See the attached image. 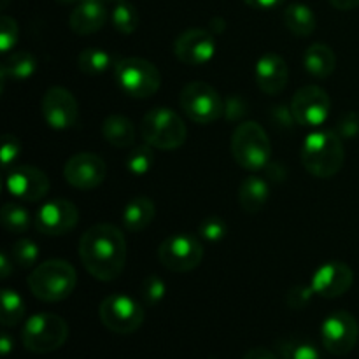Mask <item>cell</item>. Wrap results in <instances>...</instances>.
I'll return each instance as SVG.
<instances>
[{
  "mask_svg": "<svg viewBox=\"0 0 359 359\" xmlns=\"http://www.w3.org/2000/svg\"><path fill=\"white\" fill-rule=\"evenodd\" d=\"M79 258L95 279L102 283L118 279L126 263L125 235L114 224H93L81 237Z\"/></svg>",
  "mask_w": 359,
  "mask_h": 359,
  "instance_id": "obj_1",
  "label": "cell"
},
{
  "mask_svg": "<svg viewBox=\"0 0 359 359\" xmlns=\"http://www.w3.org/2000/svg\"><path fill=\"white\" fill-rule=\"evenodd\" d=\"M346 161L342 137L333 130H316L302 144V165L311 175L330 179L339 174Z\"/></svg>",
  "mask_w": 359,
  "mask_h": 359,
  "instance_id": "obj_2",
  "label": "cell"
},
{
  "mask_svg": "<svg viewBox=\"0 0 359 359\" xmlns=\"http://www.w3.org/2000/svg\"><path fill=\"white\" fill-rule=\"evenodd\" d=\"M27 284L37 300L53 304L65 300L74 293L77 273L65 259H48L32 270Z\"/></svg>",
  "mask_w": 359,
  "mask_h": 359,
  "instance_id": "obj_3",
  "label": "cell"
},
{
  "mask_svg": "<svg viewBox=\"0 0 359 359\" xmlns=\"http://www.w3.org/2000/svg\"><path fill=\"white\" fill-rule=\"evenodd\" d=\"M231 154L244 170H263L272 156V144L265 128L256 121L241 123L231 135Z\"/></svg>",
  "mask_w": 359,
  "mask_h": 359,
  "instance_id": "obj_4",
  "label": "cell"
},
{
  "mask_svg": "<svg viewBox=\"0 0 359 359\" xmlns=\"http://www.w3.org/2000/svg\"><path fill=\"white\" fill-rule=\"evenodd\" d=\"M140 135L146 144L160 151L179 149L186 142L188 130L175 111L156 107L146 112L140 123Z\"/></svg>",
  "mask_w": 359,
  "mask_h": 359,
  "instance_id": "obj_5",
  "label": "cell"
},
{
  "mask_svg": "<svg viewBox=\"0 0 359 359\" xmlns=\"http://www.w3.org/2000/svg\"><path fill=\"white\" fill-rule=\"evenodd\" d=\"M21 339H23V346L30 353H53V351H58L69 339V325L60 316L42 312L27 319Z\"/></svg>",
  "mask_w": 359,
  "mask_h": 359,
  "instance_id": "obj_6",
  "label": "cell"
},
{
  "mask_svg": "<svg viewBox=\"0 0 359 359\" xmlns=\"http://www.w3.org/2000/svg\"><path fill=\"white\" fill-rule=\"evenodd\" d=\"M114 76L119 88L132 98H149L161 86V74L154 63L144 58H123L116 63Z\"/></svg>",
  "mask_w": 359,
  "mask_h": 359,
  "instance_id": "obj_7",
  "label": "cell"
},
{
  "mask_svg": "<svg viewBox=\"0 0 359 359\" xmlns=\"http://www.w3.org/2000/svg\"><path fill=\"white\" fill-rule=\"evenodd\" d=\"M182 112L198 125H210L223 118L226 107L216 88L203 81H191L186 84L179 97Z\"/></svg>",
  "mask_w": 359,
  "mask_h": 359,
  "instance_id": "obj_8",
  "label": "cell"
},
{
  "mask_svg": "<svg viewBox=\"0 0 359 359\" xmlns=\"http://www.w3.org/2000/svg\"><path fill=\"white\" fill-rule=\"evenodd\" d=\"M158 259L170 272H191L202 263L203 245L191 233H175L165 238L158 248Z\"/></svg>",
  "mask_w": 359,
  "mask_h": 359,
  "instance_id": "obj_9",
  "label": "cell"
},
{
  "mask_svg": "<svg viewBox=\"0 0 359 359\" xmlns=\"http://www.w3.org/2000/svg\"><path fill=\"white\" fill-rule=\"evenodd\" d=\"M102 325L118 335H130L144 323L142 305L126 294H111L98 309Z\"/></svg>",
  "mask_w": 359,
  "mask_h": 359,
  "instance_id": "obj_10",
  "label": "cell"
},
{
  "mask_svg": "<svg viewBox=\"0 0 359 359\" xmlns=\"http://www.w3.org/2000/svg\"><path fill=\"white\" fill-rule=\"evenodd\" d=\"M321 340L325 349L335 356H347L359 340V325L351 312L337 311L321 325Z\"/></svg>",
  "mask_w": 359,
  "mask_h": 359,
  "instance_id": "obj_11",
  "label": "cell"
},
{
  "mask_svg": "<svg viewBox=\"0 0 359 359\" xmlns=\"http://www.w3.org/2000/svg\"><path fill=\"white\" fill-rule=\"evenodd\" d=\"M291 116L302 126L318 128L328 119L332 102L323 88L307 84L291 98Z\"/></svg>",
  "mask_w": 359,
  "mask_h": 359,
  "instance_id": "obj_12",
  "label": "cell"
},
{
  "mask_svg": "<svg viewBox=\"0 0 359 359\" xmlns=\"http://www.w3.org/2000/svg\"><path fill=\"white\" fill-rule=\"evenodd\" d=\"M174 53L184 65H205L216 55V39L203 28H189L175 39Z\"/></svg>",
  "mask_w": 359,
  "mask_h": 359,
  "instance_id": "obj_13",
  "label": "cell"
},
{
  "mask_svg": "<svg viewBox=\"0 0 359 359\" xmlns=\"http://www.w3.org/2000/svg\"><path fill=\"white\" fill-rule=\"evenodd\" d=\"M67 182L77 189H95L104 182L107 175V165L104 158L95 153H77L65 163L63 168Z\"/></svg>",
  "mask_w": 359,
  "mask_h": 359,
  "instance_id": "obj_14",
  "label": "cell"
},
{
  "mask_svg": "<svg viewBox=\"0 0 359 359\" xmlns=\"http://www.w3.org/2000/svg\"><path fill=\"white\" fill-rule=\"evenodd\" d=\"M6 188L14 198L23 202H39L49 191V177L41 168L32 165H20L7 172Z\"/></svg>",
  "mask_w": 359,
  "mask_h": 359,
  "instance_id": "obj_15",
  "label": "cell"
},
{
  "mask_svg": "<svg viewBox=\"0 0 359 359\" xmlns=\"http://www.w3.org/2000/svg\"><path fill=\"white\" fill-rule=\"evenodd\" d=\"M79 221V210L69 200H51L37 210L35 226L48 237H60L74 230Z\"/></svg>",
  "mask_w": 359,
  "mask_h": 359,
  "instance_id": "obj_16",
  "label": "cell"
},
{
  "mask_svg": "<svg viewBox=\"0 0 359 359\" xmlns=\"http://www.w3.org/2000/svg\"><path fill=\"white\" fill-rule=\"evenodd\" d=\"M42 116L46 123L55 130L72 128L79 118V105L76 97L65 88H49L42 97Z\"/></svg>",
  "mask_w": 359,
  "mask_h": 359,
  "instance_id": "obj_17",
  "label": "cell"
},
{
  "mask_svg": "<svg viewBox=\"0 0 359 359\" xmlns=\"http://www.w3.org/2000/svg\"><path fill=\"white\" fill-rule=\"evenodd\" d=\"M354 283V272L349 265L342 262H328L319 266L311 280L314 294L333 300L351 290Z\"/></svg>",
  "mask_w": 359,
  "mask_h": 359,
  "instance_id": "obj_18",
  "label": "cell"
},
{
  "mask_svg": "<svg viewBox=\"0 0 359 359\" xmlns=\"http://www.w3.org/2000/svg\"><path fill=\"white\" fill-rule=\"evenodd\" d=\"M290 69L286 60L277 53H265L256 62L255 79L259 90L266 95H277L286 88Z\"/></svg>",
  "mask_w": 359,
  "mask_h": 359,
  "instance_id": "obj_19",
  "label": "cell"
},
{
  "mask_svg": "<svg viewBox=\"0 0 359 359\" xmlns=\"http://www.w3.org/2000/svg\"><path fill=\"white\" fill-rule=\"evenodd\" d=\"M107 18L109 14L104 6V0H84V2L77 4L70 13L69 27L77 35H91L104 28Z\"/></svg>",
  "mask_w": 359,
  "mask_h": 359,
  "instance_id": "obj_20",
  "label": "cell"
},
{
  "mask_svg": "<svg viewBox=\"0 0 359 359\" xmlns=\"http://www.w3.org/2000/svg\"><path fill=\"white\" fill-rule=\"evenodd\" d=\"M237 198L242 210H245L248 214L262 212L270 198L269 182L263 177H258V175L245 177L238 186Z\"/></svg>",
  "mask_w": 359,
  "mask_h": 359,
  "instance_id": "obj_21",
  "label": "cell"
},
{
  "mask_svg": "<svg viewBox=\"0 0 359 359\" xmlns=\"http://www.w3.org/2000/svg\"><path fill=\"white\" fill-rule=\"evenodd\" d=\"M156 216V205L147 196H135L123 209V226L132 233L142 231L149 226Z\"/></svg>",
  "mask_w": 359,
  "mask_h": 359,
  "instance_id": "obj_22",
  "label": "cell"
},
{
  "mask_svg": "<svg viewBox=\"0 0 359 359\" xmlns=\"http://www.w3.org/2000/svg\"><path fill=\"white\" fill-rule=\"evenodd\" d=\"M304 67L316 79H326L335 72L337 56L330 46L316 42L309 46L304 55Z\"/></svg>",
  "mask_w": 359,
  "mask_h": 359,
  "instance_id": "obj_23",
  "label": "cell"
},
{
  "mask_svg": "<svg viewBox=\"0 0 359 359\" xmlns=\"http://www.w3.org/2000/svg\"><path fill=\"white\" fill-rule=\"evenodd\" d=\"M102 135L111 146L126 149V147H132L133 142H135V125L126 116H109L102 123Z\"/></svg>",
  "mask_w": 359,
  "mask_h": 359,
  "instance_id": "obj_24",
  "label": "cell"
},
{
  "mask_svg": "<svg viewBox=\"0 0 359 359\" xmlns=\"http://www.w3.org/2000/svg\"><path fill=\"white\" fill-rule=\"evenodd\" d=\"M283 18L287 30L297 37H309L314 34L316 27H318V18H316L314 11L302 2L290 4L284 9Z\"/></svg>",
  "mask_w": 359,
  "mask_h": 359,
  "instance_id": "obj_25",
  "label": "cell"
},
{
  "mask_svg": "<svg viewBox=\"0 0 359 359\" xmlns=\"http://www.w3.org/2000/svg\"><path fill=\"white\" fill-rule=\"evenodd\" d=\"M35 69H37L35 56L28 51H18L4 60L2 67H0V76L2 79L27 81L34 76Z\"/></svg>",
  "mask_w": 359,
  "mask_h": 359,
  "instance_id": "obj_26",
  "label": "cell"
},
{
  "mask_svg": "<svg viewBox=\"0 0 359 359\" xmlns=\"http://www.w3.org/2000/svg\"><path fill=\"white\" fill-rule=\"evenodd\" d=\"M77 65H79L81 72L88 74V76H100L112 67V56L104 49L88 48L81 51Z\"/></svg>",
  "mask_w": 359,
  "mask_h": 359,
  "instance_id": "obj_27",
  "label": "cell"
},
{
  "mask_svg": "<svg viewBox=\"0 0 359 359\" xmlns=\"http://www.w3.org/2000/svg\"><path fill=\"white\" fill-rule=\"evenodd\" d=\"M111 21H112V27L123 35H130L139 28L140 25V16H139V11L133 4L126 2H116V7L112 9L111 14Z\"/></svg>",
  "mask_w": 359,
  "mask_h": 359,
  "instance_id": "obj_28",
  "label": "cell"
},
{
  "mask_svg": "<svg viewBox=\"0 0 359 359\" xmlns=\"http://www.w3.org/2000/svg\"><path fill=\"white\" fill-rule=\"evenodd\" d=\"M25 302L21 298L20 293H16L14 290H2V316H0V321L6 328H13V326L20 325L21 319L25 318Z\"/></svg>",
  "mask_w": 359,
  "mask_h": 359,
  "instance_id": "obj_29",
  "label": "cell"
},
{
  "mask_svg": "<svg viewBox=\"0 0 359 359\" xmlns=\"http://www.w3.org/2000/svg\"><path fill=\"white\" fill-rule=\"evenodd\" d=\"M0 217H2V226L9 233H25L32 223L30 212L18 203H6Z\"/></svg>",
  "mask_w": 359,
  "mask_h": 359,
  "instance_id": "obj_30",
  "label": "cell"
},
{
  "mask_svg": "<svg viewBox=\"0 0 359 359\" xmlns=\"http://www.w3.org/2000/svg\"><path fill=\"white\" fill-rule=\"evenodd\" d=\"M11 258L20 269H32L39 262V245L32 238H18L11 248Z\"/></svg>",
  "mask_w": 359,
  "mask_h": 359,
  "instance_id": "obj_31",
  "label": "cell"
},
{
  "mask_svg": "<svg viewBox=\"0 0 359 359\" xmlns=\"http://www.w3.org/2000/svg\"><path fill=\"white\" fill-rule=\"evenodd\" d=\"M140 302L147 307H156L163 302L165 294H167V284L160 276H147L146 279L140 283Z\"/></svg>",
  "mask_w": 359,
  "mask_h": 359,
  "instance_id": "obj_32",
  "label": "cell"
},
{
  "mask_svg": "<svg viewBox=\"0 0 359 359\" xmlns=\"http://www.w3.org/2000/svg\"><path fill=\"white\" fill-rule=\"evenodd\" d=\"M153 149L154 147H151L149 144H144V146H139L133 151H130L125 161L130 174L144 175L151 170V167H153L154 163Z\"/></svg>",
  "mask_w": 359,
  "mask_h": 359,
  "instance_id": "obj_33",
  "label": "cell"
},
{
  "mask_svg": "<svg viewBox=\"0 0 359 359\" xmlns=\"http://www.w3.org/2000/svg\"><path fill=\"white\" fill-rule=\"evenodd\" d=\"M280 358L283 359H321L318 347L304 340H286L280 344Z\"/></svg>",
  "mask_w": 359,
  "mask_h": 359,
  "instance_id": "obj_34",
  "label": "cell"
},
{
  "mask_svg": "<svg viewBox=\"0 0 359 359\" xmlns=\"http://www.w3.org/2000/svg\"><path fill=\"white\" fill-rule=\"evenodd\" d=\"M226 223L224 219L217 216H210L207 219H203L198 226V235L203 241L209 242H219L226 237Z\"/></svg>",
  "mask_w": 359,
  "mask_h": 359,
  "instance_id": "obj_35",
  "label": "cell"
},
{
  "mask_svg": "<svg viewBox=\"0 0 359 359\" xmlns=\"http://www.w3.org/2000/svg\"><path fill=\"white\" fill-rule=\"evenodd\" d=\"M18 42V23L14 18L2 16L0 18V51L2 55H9L11 49Z\"/></svg>",
  "mask_w": 359,
  "mask_h": 359,
  "instance_id": "obj_36",
  "label": "cell"
},
{
  "mask_svg": "<svg viewBox=\"0 0 359 359\" xmlns=\"http://www.w3.org/2000/svg\"><path fill=\"white\" fill-rule=\"evenodd\" d=\"M20 151H21V146H20V140H18L16 137L9 135V133L4 135L2 151H0L4 170H9V168L13 167V163L18 160V156H20Z\"/></svg>",
  "mask_w": 359,
  "mask_h": 359,
  "instance_id": "obj_37",
  "label": "cell"
},
{
  "mask_svg": "<svg viewBox=\"0 0 359 359\" xmlns=\"http://www.w3.org/2000/svg\"><path fill=\"white\" fill-rule=\"evenodd\" d=\"M342 139H354L359 135V114L358 112H347L339 123V128H337Z\"/></svg>",
  "mask_w": 359,
  "mask_h": 359,
  "instance_id": "obj_38",
  "label": "cell"
},
{
  "mask_svg": "<svg viewBox=\"0 0 359 359\" xmlns=\"http://www.w3.org/2000/svg\"><path fill=\"white\" fill-rule=\"evenodd\" d=\"M312 297H314V291L311 286H297L287 294V304L294 309H304L305 305L311 304Z\"/></svg>",
  "mask_w": 359,
  "mask_h": 359,
  "instance_id": "obj_39",
  "label": "cell"
},
{
  "mask_svg": "<svg viewBox=\"0 0 359 359\" xmlns=\"http://www.w3.org/2000/svg\"><path fill=\"white\" fill-rule=\"evenodd\" d=\"M245 6L252 7L256 11H272L277 9L280 4H284L286 0H244Z\"/></svg>",
  "mask_w": 359,
  "mask_h": 359,
  "instance_id": "obj_40",
  "label": "cell"
},
{
  "mask_svg": "<svg viewBox=\"0 0 359 359\" xmlns=\"http://www.w3.org/2000/svg\"><path fill=\"white\" fill-rule=\"evenodd\" d=\"M13 269H14L13 258L7 255V251H2V255H0V276H2V279H9Z\"/></svg>",
  "mask_w": 359,
  "mask_h": 359,
  "instance_id": "obj_41",
  "label": "cell"
},
{
  "mask_svg": "<svg viewBox=\"0 0 359 359\" xmlns=\"http://www.w3.org/2000/svg\"><path fill=\"white\" fill-rule=\"evenodd\" d=\"M244 359H279V358H277L270 349H265V347H256V349L248 351Z\"/></svg>",
  "mask_w": 359,
  "mask_h": 359,
  "instance_id": "obj_42",
  "label": "cell"
},
{
  "mask_svg": "<svg viewBox=\"0 0 359 359\" xmlns=\"http://www.w3.org/2000/svg\"><path fill=\"white\" fill-rule=\"evenodd\" d=\"M330 4L339 11H353L359 7V0H330Z\"/></svg>",
  "mask_w": 359,
  "mask_h": 359,
  "instance_id": "obj_43",
  "label": "cell"
},
{
  "mask_svg": "<svg viewBox=\"0 0 359 359\" xmlns=\"http://www.w3.org/2000/svg\"><path fill=\"white\" fill-rule=\"evenodd\" d=\"M13 347H14V342L9 337V333L2 332V335H0V349H2V356H9Z\"/></svg>",
  "mask_w": 359,
  "mask_h": 359,
  "instance_id": "obj_44",
  "label": "cell"
},
{
  "mask_svg": "<svg viewBox=\"0 0 359 359\" xmlns=\"http://www.w3.org/2000/svg\"><path fill=\"white\" fill-rule=\"evenodd\" d=\"M56 2H60V4H81V2H84V0H56Z\"/></svg>",
  "mask_w": 359,
  "mask_h": 359,
  "instance_id": "obj_45",
  "label": "cell"
},
{
  "mask_svg": "<svg viewBox=\"0 0 359 359\" xmlns=\"http://www.w3.org/2000/svg\"><path fill=\"white\" fill-rule=\"evenodd\" d=\"M104 2H123V0H104Z\"/></svg>",
  "mask_w": 359,
  "mask_h": 359,
  "instance_id": "obj_46",
  "label": "cell"
}]
</instances>
